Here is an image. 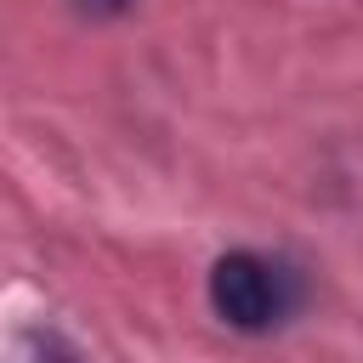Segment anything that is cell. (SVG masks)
<instances>
[{"instance_id":"cell-1","label":"cell","mask_w":363,"mask_h":363,"mask_svg":"<svg viewBox=\"0 0 363 363\" xmlns=\"http://www.w3.org/2000/svg\"><path fill=\"white\" fill-rule=\"evenodd\" d=\"M204 289H210V312L238 335H267L301 306V278L261 250H227L210 267Z\"/></svg>"},{"instance_id":"cell-2","label":"cell","mask_w":363,"mask_h":363,"mask_svg":"<svg viewBox=\"0 0 363 363\" xmlns=\"http://www.w3.org/2000/svg\"><path fill=\"white\" fill-rule=\"evenodd\" d=\"M130 6H136V0H74V11H79V17H96V23H102V17H125Z\"/></svg>"}]
</instances>
